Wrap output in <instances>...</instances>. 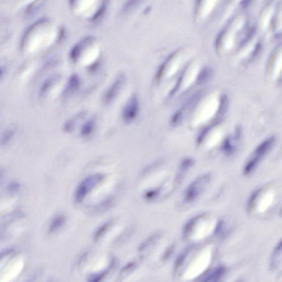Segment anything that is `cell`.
I'll use <instances>...</instances> for the list:
<instances>
[{
	"mask_svg": "<svg viewBox=\"0 0 282 282\" xmlns=\"http://www.w3.org/2000/svg\"><path fill=\"white\" fill-rule=\"evenodd\" d=\"M115 264H116V262H115L114 260H113V261H112L110 264V266H109V267L107 269H106L105 271L101 272L99 274H96L91 275L90 277L89 278V280L92 281H98L101 280L102 279L105 277V276L109 272L111 271L112 268H113V267L115 266Z\"/></svg>",
	"mask_w": 282,
	"mask_h": 282,
	"instance_id": "cell-24",
	"label": "cell"
},
{
	"mask_svg": "<svg viewBox=\"0 0 282 282\" xmlns=\"http://www.w3.org/2000/svg\"><path fill=\"white\" fill-rule=\"evenodd\" d=\"M2 175V172L1 170H0V177H1Z\"/></svg>",
	"mask_w": 282,
	"mask_h": 282,
	"instance_id": "cell-30",
	"label": "cell"
},
{
	"mask_svg": "<svg viewBox=\"0 0 282 282\" xmlns=\"http://www.w3.org/2000/svg\"><path fill=\"white\" fill-rule=\"evenodd\" d=\"M275 139L273 136L268 138L265 141L262 142L260 145L256 148L252 157L245 166L244 172L248 175L255 169L260 160L263 157L264 155L271 149L274 143Z\"/></svg>",
	"mask_w": 282,
	"mask_h": 282,
	"instance_id": "cell-8",
	"label": "cell"
},
{
	"mask_svg": "<svg viewBox=\"0 0 282 282\" xmlns=\"http://www.w3.org/2000/svg\"><path fill=\"white\" fill-rule=\"evenodd\" d=\"M275 191L272 185L258 189L250 199L249 209L253 214H263L270 208L275 198Z\"/></svg>",
	"mask_w": 282,
	"mask_h": 282,
	"instance_id": "cell-6",
	"label": "cell"
},
{
	"mask_svg": "<svg viewBox=\"0 0 282 282\" xmlns=\"http://www.w3.org/2000/svg\"><path fill=\"white\" fill-rule=\"evenodd\" d=\"M140 109V102L137 96L136 95L131 96L123 108L122 117L124 122L127 123L134 122L139 114Z\"/></svg>",
	"mask_w": 282,
	"mask_h": 282,
	"instance_id": "cell-11",
	"label": "cell"
},
{
	"mask_svg": "<svg viewBox=\"0 0 282 282\" xmlns=\"http://www.w3.org/2000/svg\"><path fill=\"white\" fill-rule=\"evenodd\" d=\"M105 175L96 174L88 176L81 181L78 186L75 193L76 203L82 202L87 195L100 184L104 179Z\"/></svg>",
	"mask_w": 282,
	"mask_h": 282,
	"instance_id": "cell-9",
	"label": "cell"
},
{
	"mask_svg": "<svg viewBox=\"0 0 282 282\" xmlns=\"http://www.w3.org/2000/svg\"><path fill=\"white\" fill-rule=\"evenodd\" d=\"M107 0H69V9L76 18L94 21L99 18L105 9Z\"/></svg>",
	"mask_w": 282,
	"mask_h": 282,
	"instance_id": "cell-5",
	"label": "cell"
},
{
	"mask_svg": "<svg viewBox=\"0 0 282 282\" xmlns=\"http://www.w3.org/2000/svg\"><path fill=\"white\" fill-rule=\"evenodd\" d=\"M15 130L9 129L6 130L0 137V145L5 146L13 140L15 135Z\"/></svg>",
	"mask_w": 282,
	"mask_h": 282,
	"instance_id": "cell-20",
	"label": "cell"
},
{
	"mask_svg": "<svg viewBox=\"0 0 282 282\" xmlns=\"http://www.w3.org/2000/svg\"><path fill=\"white\" fill-rule=\"evenodd\" d=\"M66 221V218L64 215H61L56 216L50 224L49 232L51 233L58 231L64 225Z\"/></svg>",
	"mask_w": 282,
	"mask_h": 282,
	"instance_id": "cell-16",
	"label": "cell"
},
{
	"mask_svg": "<svg viewBox=\"0 0 282 282\" xmlns=\"http://www.w3.org/2000/svg\"><path fill=\"white\" fill-rule=\"evenodd\" d=\"M4 73H5L4 68L2 66H0V78L3 77Z\"/></svg>",
	"mask_w": 282,
	"mask_h": 282,
	"instance_id": "cell-28",
	"label": "cell"
},
{
	"mask_svg": "<svg viewBox=\"0 0 282 282\" xmlns=\"http://www.w3.org/2000/svg\"><path fill=\"white\" fill-rule=\"evenodd\" d=\"M96 126V121L94 119H90L87 121L81 127L80 134L82 137L89 136L93 133Z\"/></svg>",
	"mask_w": 282,
	"mask_h": 282,
	"instance_id": "cell-15",
	"label": "cell"
},
{
	"mask_svg": "<svg viewBox=\"0 0 282 282\" xmlns=\"http://www.w3.org/2000/svg\"><path fill=\"white\" fill-rule=\"evenodd\" d=\"M101 53L100 40L87 36L79 40L70 52V59L74 64H90L99 58Z\"/></svg>",
	"mask_w": 282,
	"mask_h": 282,
	"instance_id": "cell-3",
	"label": "cell"
},
{
	"mask_svg": "<svg viewBox=\"0 0 282 282\" xmlns=\"http://www.w3.org/2000/svg\"><path fill=\"white\" fill-rule=\"evenodd\" d=\"M211 176L204 175L195 180L189 185L185 194V200L188 203L193 202L202 194L210 182Z\"/></svg>",
	"mask_w": 282,
	"mask_h": 282,
	"instance_id": "cell-10",
	"label": "cell"
},
{
	"mask_svg": "<svg viewBox=\"0 0 282 282\" xmlns=\"http://www.w3.org/2000/svg\"><path fill=\"white\" fill-rule=\"evenodd\" d=\"M213 256L214 251L211 246H191L178 257L175 264V273L184 279L195 278L209 267Z\"/></svg>",
	"mask_w": 282,
	"mask_h": 282,
	"instance_id": "cell-2",
	"label": "cell"
},
{
	"mask_svg": "<svg viewBox=\"0 0 282 282\" xmlns=\"http://www.w3.org/2000/svg\"><path fill=\"white\" fill-rule=\"evenodd\" d=\"M5 233L2 231H0V240L4 237Z\"/></svg>",
	"mask_w": 282,
	"mask_h": 282,
	"instance_id": "cell-29",
	"label": "cell"
},
{
	"mask_svg": "<svg viewBox=\"0 0 282 282\" xmlns=\"http://www.w3.org/2000/svg\"><path fill=\"white\" fill-rule=\"evenodd\" d=\"M225 272V268L222 266L218 267L214 270H213L212 273L207 275L205 278V279L204 280L208 281H217L222 277V276Z\"/></svg>",
	"mask_w": 282,
	"mask_h": 282,
	"instance_id": "cell-18",
	"label": "cell"
},
{
	"mask_svg": "<svg viewBox=\"0 0 282 282\" xmlns=\"http://www.w3.org/2000/svg\"><path fill=\"white\" fill-rule=\"evenodd\" d=\"M221 222L216 223L209 215H202L190 221L184 229V237L189 240L197 241L208 237L213 232L220 230Z\"/></svg>",
	"mask_w": 282,
	"mask_h": 282,
	"instance_id": "cell-4",
	"label": "cell"
},
{
	"mask_svg": "<svg viewBox=\"0 0 282 282\" xmlns=\"http://www.w3.org/2000/svg\"><path fill=\"white\" fill-rule=\"evenodd\" d=\"M137 266V263L135 262H130L127 265L125 266L121 273L125 274L131 271V270H133L136 268Z\"/></svg>",
	"mask_w": 282,
	"mask_h": 282,
	"instance_id": "cell-25",
	"label": "cell"
},
{
	"mask_svg": "<svg viewBox=\"0 0 282 282\" xmlns=\"http://www.w3.org/2000/svg\"><path fill=\"white\" fill-rule=\"evenodd\" d=\"M61 36V28L54 20L39 19L25 32L21 39V49L28 54L38 53L59 42Z\"/></svg>",
	"mask_w": 282,
	"mask_h": 282,
	"instance_id": "cell-1",
	"label": "cell"
},
{
	"mask_svg": "<svg viewBox=\"0 0 282 282\" xmlns=\"http://www.w3.org/2000/svg\"><path fill=\"white\" fill-rule=\"evenodd\" d=\"M80 80L77 74H73L68 80L64 90V95H70L76 91L80 87Z\"/></svg>",
	"mask_w": 282,
	"mask_h": 282,
	"instance_id": "cell-13",
	"label": "cell"
},
{
	"mask_svg": "<svg viewBox=\"0 0 282 282\" xmlns=\"http://www.w3.org/2000/svg\"><path fill=\"white\" fill-rule=\"evenodd\" d=\"M281 242L279 243L273 252L271 260L272 269H275L281 264Z\"/></svg>",
	"mask_w": 282,
	"mask_h": 282,
	"instance_id": "cell-19",
	"label": "cell"
},
{
	"mask_svg": "<svg viewBox=\"0 0 282 282\" xmlns=\"http://www.w3.org/2000/svg\"><path fill=\"white\" fill-rule=\"evenodd\" d=\"M126 78L124 74H120L114 80L110 87L106 91L103 97V101L107 105L111 103L116 99L125 84Z\"/></svg>",
	"mask_w": 282,
	"mask_h": 282,
	"instance_id": "cell-12",
	"label": "cell"
},
{
	"mask_svg": "<svg viewBox=\"0 0 282 282\" xmlns=\"http://www.w3.org/2000/svg\"><path fill=\"white\" fill-rule=\"evenodd\" d=\"M20 187V184L17 182H12L8 186V191L11 193H14L19 191Z\"/></svg>",
	"mask_w": 282,
	"mask_h": 282,
	"instance_id": "cell-26",
	"label": "cell"
},
{
	"mask_svg": "<svg viewBox=\"0 0 282 282\" xmlns=\"http://www.w3.org/2000/svg\"><path fill=\"white\" fill-rule=\"evenodd\" d=\"M237 141V140H234L233 141L231 137H229L227 138V139L224 140V142L223 143V151L227 154L233 153L234 152L235 149V145L234 143Z\"/></svg>",
	"mask_w": 282,
	"mask_h": 282,
	"instance_id": "cell-22",
	"label": "cell"
},
{
	"mask_svg": "<svg viewBox=\"0 0 282 282\" xmlns=\"http://www.w3.org/2000/svg\"><path fill=\"white\" fill-rule=\"evenodd\" d=\"M60 76L59 75H54L46 80L40 89V96L44 98L47 96L50 90L53 88L54 86L58 82Z\"/></svg>",
	"mask_w": 282,
	"mask_h": 282,
	"instance_id": "cell-14",
	"label": "cell"
},
{
	"mask_svg": "<svg viewBox=\"0 0 282 282\" xmlns=\"http://www.w3.org/2000/svg\"><path fill=\"white\" fill-rule=\"evenodd\" d=\"M226 0H197L195 18L199 22H205L212 17L220 8L225 5Z\"/></svg>",
	"mask_w": 282,
	"mask_h": 282,
	"instance_id": "cell-7",
	"label": "cell"
},
{
	"mask_svg": "<svg viewBox=\"0 0 282 282\" xmlns=\"http://www.w3.org/2000/svg\"><path fill=\"white\" fill-rule=\"evenodd\" d=\"M114 224V221H109L101 226L98 229L95 234V240L97 241L103 237V235L107 233L108 230L110 229Z\"/></svg>",
	"mask_w": 282,
	"mask_h": 282,
	"instance_id": "cell-21",
	"label": "cell"
},
{
	"mask_svg": "<svg viewBox=\"0 0 282 282\" xmlns=\"http://www.w3.org/2000/svg\"><path fill=\"white\" fill-rule=\"evenodd\" d=\"M84 113H80L77 114L75 117L68 120L64 126V131L67 132V133H70V132H72L74 128H75L78 121L82 119L84 117Z\"/></svg>",
	"mask_w": 282,
	"mask_h": 282,
	"instance_id": "cell-17",
	"label": "cell"
},
{
	"mask_svg": "<svg viewBox=\"0 0 282 282\" xmlns=\"http://www.w3.org/2000/svg\"><path fill=\"white\" fill-rule=\"evenodd\" d=\"M160 237V234H155L151 236V237L148 238L146 240L144 241V242L140 246L139 250L140 251H145L149 247H150L152 245L157 241Z\"/></svg>",
	"mask_w": 282,
	"mask_h": 282,
	"instance_id": "cell-23",
	"label": "cell"
},
{
	"mask_svg": "<svg viewBox=\"0 0 282 282\" xmlns=\"http://www.w3.org/2000/svg\"><path fill=\"white\" fill-rule=\"evenodd\" d=\"M15 251V249H9L6 250L1 253H0V260H2L4 257L7 256L9 255L13 254V252Z\"/></svg>",
	"mask_w": 282,
	"mask_h": 282,
	"instance_id": "cell-27",
	"label": "cell"
}]
</instances>
